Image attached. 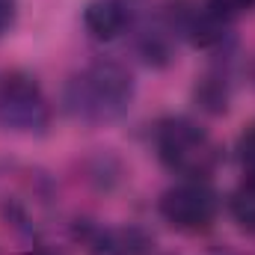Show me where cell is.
Returning <instances> with one entry per match:
<instances>
[{
  "label": "cell",
  "mask_w": 255,
  "mask_h": 255,
  "mask_svg": "<svg viewBox=\"0 0 255 255\" xmlns=\"http://www.w3.org/2000/svg\"><path fill=\"white\" fill-rule=\"evenodd\" d=\"M133 74L116 60H95L68 77L63 92L65 110L86 125L122 119L133 101Z\"/></svg>",
  "instance_id": "1"
},
{
  "label": "cell",
  "mask_w": 255,
  "mask_h": 255,
  "mask_svg": "<svg viewBox=\"0 0 255 255\" xmlns=\"http://www.w3.org/2000/svg\"><path fill=\"white\" fill-rule=\"evenodd\" d=\"M154 151L160 157V163L181 175L184 181H205L223 151L217 145V139L208 133V128L199 125L190 116H169L154 128Z\"/></svg>",
  "instance_id": "2"
},
{
  "label": "cell",
  "mask_w": 255,
  "mask_h": 255,
  "mask_svg": "<svg viewBox=\"0 0 255 255\" xmlns=\"http://www.w3.org/2000/svg\"><path fill=\"white\" fill-rule=\"evenodd\" d=\"M54 110L36 77L24 71L0 74V125L15 133H45Z\"/></svg>",
  "instance_id": "3"
},
{
  "label": "cell",
  "mask_w": 255,
  "mask_h": 255,
  "mask_svg": "<svg viewBox=\"0 0 255 255\" xmlns=\"http://www.w3.org/2000/svg\"><path fill=\"white\" fill-rule=\"evenodd\" d=\"M157 214L184 235L208 232L220 217V196L205 181H181L157 199Z\"/></svg>",
  "instance_id": "4"
},
{
  "label": "cell",
  "mask_w": 255,
  "mask_h": 255,
  "mask_svg": "<svg viewBox=\"0 0 255 255\" xmlns=\"http://www.w3.org/2000/svg\"><path fill=\"white\" fill-rule=\"evenodd\" d=\"M83 27L95 42H116L130 27V9L125 0H89L83 9Z\"/></svg>",
  "instance_id": "5"
},
{
  "label": "cell",
  "mask_w": 255,
  "mask_h": 255,
  "mask_svg": "<svg viewBox=\"0 0 255 255\" xmlns=\"http://www.w3.org/2000/svg\"><path fill=\"white\" fill-rule=\"evenodd\" d=\"M181 33L190 39L193 48H202V51H211L217 45L226 42L229 36V18H223L220 12H214L211 6H202V9H187L178 21Z\"/></svg>",
  "instance_id": "6"
},
{
  "label": "cell",
  "mask_w": 255,
  "mask_h": 255,
  "mask_svg": "<svg viewBox=\"0 0 255 255\" xmlns=\"http://www.w3.org/2000/svg\"><path fill=\"white\" fill-rule=\"evenodd\" d=\"M229 214L235 226L247 235H255V178H247L232 190L229 196Z\"/></svg>",
  "instance_id": "7"
},
{
  "label": "cell",
  "mask_w": 255,
  "mask_h": 255,
  "mask_svg": "<svg viewBox=\"0 0 255 255\" xmlns=\"http://www.w3.org/2000/svg\"><path fill=\"white\" fill-rule=\"evenodd\" d=\"M235 154H238V163H241L244 175L247 178H255V119L241 130L238 145H235Z\"/></svg>",
  "instance_id": "8"
},
{
  "label": "cell",
  "mask_w": 255,
  "mask_h": 255,
  "mask_svg": "<svg viewBox=\"0 0 255 255\" xmlns=\"http://www.w3.org/2000/svg\"><path fill=\"white\" fill-rule=\"evenodd\" d=\"M208 6L214 12H220L223 18H235V15H247L255 9V0H208Z\"/></svg>",
  "instance_id": "9"
},
{
  "label": "cell",
  "mask_w": 255,
  "mask_h": 255,
  "mask_svg": "<svg viewBox=\"0 0 255 255\" xmlns=\"http://www.w3.org/2000/svg\"><path fill=\"white\" fill-rule=\"evenodd\" d=\"M18 18V0H0V36H6L15 27Z\"/></svg>",
  "instance_id": "10"
},
{
  "label": "cell",
  "mask_w": 255,
  "mask_h": 255,
  "mask_svg": "<svg viewBox=\"0 0 255 255\" xmlns=\"http://www.w3.org/2000/svg\"><path fill=\"white\" fill-rule=\"evenodd\" d=\"M27 255H57V253H51V250H33V253H27Z\"/></svg>",
  "instance_id": "11"
}]
</instances>
